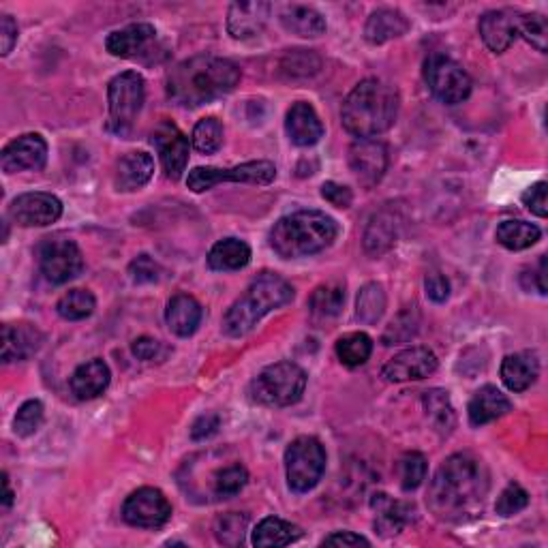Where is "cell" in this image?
I'll return each mask as SVG.
<instances>
[{
  "mask_svg": "<svg viewBox=\"0 0 548 548\" xmlns=\"http://www.w3.org/2000/svg\"><path fill=\"white\" fill-rule=\"evenodd\" d=\"M489 493V471L474 454H452L437 469L429 489V508L441 521L461 523L482 510Z\"/></svg>",
  "mask_w": 548,
  "mask_h": 548,
  "instance_id": "6da1fadb",
  "label": "cell"
},
{
  "mask_svg": "<svg viewBox=\"0 0 548 548\" xmlns=\"http://www.w3.org/2000/svg\"><path fill=\"white\" fill-rule=\"evenodd\" d=\"M238 82L240 69L232 60L195 56L167 73V95L178 105L197 108L232 93Z\"/></svg>",
  "mask_w": 548,
  "mask_h": 548,
  "instance_id": "7a4b0ae2",
  "label": "cell"
},
{
  "mask_svg": "<svg viewBox=\"0 0 548 548\" xmlns=\"http://www.w3.org/2000/svg\"><path fill=\"white\" fill-rule=\"evenodd\" d=\"M397 116V88L377 78L362 80L347 95L341 110L343 127L358 140H373V137L386 133L394 125Z\"/></svg>",
  "mask_w": 548,
  "mask_h": 548,
  "instance_id": "3957f363",
  "label": "cell"
},
{
  "mask_svg": "<svg viewBox=\"0 0 548 548\" xmlns=\"http://www.w3.org/2000/svg\"><path fill=\"white\" fill-rule=\"evenodd\" d=\"M339 234L337 221L319 210H298L274 223L270 247L283 260H298L328 249Z\"/></svg>",
  "mask_w": 548,
  "mask_h": 548,
  "instance_id": "277c9868",
  "label": "cell"
},
{
  "mask_svg": "<svg viewBox=\"0 0 548 548\" xmlns=\"http://www.w3.org/2000/svg\"><path fill=\"white\" fill-rule=\"evenodd\" d=\"M294 300V287L274 272H262L240 300L223 317V330L230 337H245L274 309Z\"/></svg>",
  "mask_w": 548,
  "mask_h": 548,
  "instance_id": "5b68a950",
  "label": "cell"
},
{
  "mask_svg": "<svg viewBox=\"0 0 548 548\" xmlns=\"http://www.w3.org/2000/svg\"><path fill=\"white\" fill-rule=\"evenodd\" d=\"M307 373L296 362H277L253 379L251 397L266 407H289L302 399Z\"/></svg>",
  "mask_w": 548,
  "mask_h": 548,
  "instance_id": "8992f818",
  "label": "cell"
},
{
  "mask_svg": "<svg viewBox=\"0 0 548 548\" xmlns=\"http://www.w3.org/2000/svg\"><path fill=\"white\" fill-rule=\"evenodd\" d=\"M287 484L294 493H309L326 471V450L315 437H298L285 450Z\"/></svg>",
  "mask_w": 548,
  "mask_h": 548,
  "instance_id": "52a82bcc",
  "label": "cell"
},
{
  "mask_svg": "<svg viewBox=\"0 0 548 548\" xmlns=\"http://www.w3.org/2000/svg\"><path fill=\"white\" fill-rule=\"evenodd\" d=\"M146 97L144 78L137 71H125L116 75L108 86V103H110V129L125 137L131 133L137 114L142 112Z\"/></svg>",
  "mask_w": 548,
  "mask_h": 548,
  "instance_id": "ba28073f",
  "label": "cell"
},
{
  "mask_svg": "<svg viewBox=\"0 0 548 548\" xmlns=\"http://www.w3.org/2000/svg\"><path fill=\"white\" fill-rule=\"evenodd\" d=\"M277 178V167L270 161H249L236 167H195L189 172L187 185L193 193H204L221 182H247V185H270Z\"/></svg>",
  "mask_w": 548,
  "mask_h": 548,
  "instance_id": "9c48e42d",
  "label": "cell"
},
{
  "mask_svg": "<svg viewBox=\"0 0 548 548\" xmlns=\"http://www.w3.org/2000/svg\"><path fill=\"white\" fill-rule=\"evenodd\" d=\"M424 80L435 99L446 105L463 103L471 93V78L452 58L435 54L424 65Z\"/></svg>",
  "mask_w": 548,
  "mask_h": 548,
  "instance_id": "30bf717a",
  "label": "cell"
},
{
  "mask_svg": "<svg viewBox=\"0 0 548 548\" xmlns=\"http://www.w3.org/2000/svg\"><path fill=\"white\" fill-rule=\"evenodd\" d=\"M39 266L43 277L50 283L63 285L73 281L84 270V255L73 240L56 238L41 245Z\"/></svg>",
  "mask_w": 548,
  "mask_h": 548,
  "instance_id": "8fae6325",
  "label": "cell"
},
{
  "mask_svg": "<svg viewBox=\"0 0 548 548\" xmlns=\"http://www.w3.org/2000/svg\"><path fill=\"white\" fill-rule=\"evenodd\" d=\"M123 519L133 527L157 529L172 519V506L159 489L144 486V489H137L127 497Z\"/></svg>",
  "mask_w": 548,
  "mask_h": 548,
  "instance_id": "7c38bea8",
  "label": "cell"
},
{
  "mask_svg": "<svg viewBox=\"0 0 548 548\" xmlns=\"http://www.w3.org/2000/svg\"><path fill=\"white\" fill-rule=\"evenodd\" d=\"M9 217L22 227H45L63 217V202L52 193H24L9 204Z\"/></svg>",
  "mask_w": 548,
  "mask_h": 548,
  "instance_id": "4fadbf2b",
  "label": "cell"
},
{
  "mask_svg": "<svg viewBox=\"0 0 548 548\" xmlns=\"http://www.w3.org/2000/svg\"><path fill=\"white\" fill-rule=\"evenodd\" d=\"M48 163V144L39 133L20 135L18 140L5 146L0 155V167L5 174L39 172Z\"/></svg>",
  "mask_w": 548,
  "mask_h": 548,
  "instance_id": "5bb4252c",
  "label": "cell"
},
{
  "mask_svg": "<svg viewBox=\"0 0 548 548\" xmlns=\"http://www.w3.org/2000/svg\"><path fill=\"white\" fill-rule=\"evenodd\" d=\"M152 144H155L159 159L167 178L178 180L187 170L189 163V140L172 120H163L159 127L152 131Z\"/></svg>",
  "mask_w": 548,
  "mask_h": 548,
  "instance_id": "9a60e30c",
  "label": "cell"
},
{
  "mask_svg": "<svg viewBox=\"0 0 548 548\" xmlns=\"http://www.w3.org/2000/svg\"><path fill=\"white\" fill-rule=\"evenodd\" d=\"M437 367H439L437 356L429 347H411L394 356L392 360H388L386 367L382 369V375L384 379L394 384L420 382V379L433 375Z\"/></svg>",
  "mask_w": 548,
  "mask_h": 548,
  "instance_id": "2e32d148",
  "label": "cell"
},
{
  "mask_svg": "<svg viewBox=\"0 0 548 548\" xmlns=\"http://www.w3.org/2000/svg\"><path fill=\"white\" fill-rule=\"evenodd\" d=\"M349 167L362 185L373 187L388 170V148L377 140H356L349 146Z\"/></svg>",
  "mask_w": 548,
  "mask_h": 548,
  "instance_id": "e0dca14e",
  "label": "cell"
},
{
  "mask_svg": "<svg viewBox=\"0 0 548 548\" xmlns=\"http://www.w3.org/2000/svg\"><path fill=\"white\" fill-rule=\"evenodd\" d=\"M270 3L253 0V3H234L227 13V30L234 39H253L264 33L270 18Z\"/></svg>",
  "mask_w": 548,
  "mask_h": 548,
  "instance_id": "ac0fdd59",
  "label": "cell"
},
{
  "mask_svg": "<svg viewBox=\"0 0 548 548\" xmlns=\"http://www.w3.org/2000/svg\"><path fill=\"white\" fill-rule=\"evenodd\" d=\"M478 30L486 48L495 54H504L519 33V18L510 11H486L480 18Z\"/></svg>",
  "mask_w": 548,
  "mask_h": 548,
  "instance_id": "d6986e66",
  "label": "cell"
},
{
  "mask_svg": "<svg viewBox=\"0 0 548 548\" xmlns=\"http://www.w3.org/2000/svg\"><path fill=\"white\" fill-rule=\"evenodd\" d=\"M285 131L289 135V140L300 148L315 146L324 137L322 120H319L313 105L304 101H298L289 108L287 120H285Z\"/></svg>",
  "mask_w": 548,
  "mask_h": 548,
  "instance_id": "ffe728a7",
  "label": "cell"
},
{
  "mask_svg": "<svg viewBox=\"0 0 548 548\" xmlns=\"http://www.w3.org/2000/svg\"><path fill=\"white\" fill-rule=\"evenodd\" d=\"M157 30L152 24L140 22L129 24L127 28L114 30V33L105 41V48L116 58H137L148 50V45L155 41Z\"/></svg>",
  "mask_w": 548,
  "mask_h": 548,
  "instance_id": "44dd1931",
  "label": "cell"
},
{
  "mask_svg": "<svg viewBox=\"0 0 548 548\" xmlns=\"http://www.w3.org/2000/svg\"><path fill=\"white\" fill-rule=\"evenodd\" d=\"M45 343L43 332L30 324H5L3 326V360L18 362L35 356Z\"/></svg>",
  "mask_w": 548,
  "mask_h": 548,
  "instance_id": "7402d4cb",
  "label": "cell"
},
{
  "mask_svg": "<svg viewBox=\"0 0 548 548\" xmlns=\"http://www.w3.org/2000/svg\"><path fill=\"white\" fill-rule=\"evenodd\" d=\"M202 304L197 302L193 296L187 294H178L170 302H167L165 309V322L170 326V330L176 334V337L187 339L202 324Z\"/></svg>",
  "mask_w": 548,
  "mask_h": 548,
  "instance_id": "603a6c76",
  "label": "cell"
},
{
  "mask_svg": "<svg viewBox=\"0 0 548 548\" xmlns=\"http://www.w3.org/2000/svg\"><path fill=\"white\" fill-rule=\"evenodd\" d=\"M371 506L373 510H377V519H375L377 534L384 538L401 534V531L414 521V508H411L409 504H403V501H394L388 495H375Z\"/></svg>",
  "mask_w": 548,
  "mask_h": 548,
  "instance_id": "cb8c5ba5",
  "label": "cell"
},
{
  "mask_svg": "<svg viewBox=\"0 0 548 548\" xmlns=\"http://www.w3.org/2000/svg\"><path fill=\"white\" fill-rule=\"evenodd\" d=\"M110 367L103 360L95 358L86 364H80L71 377V390L80 401L97 399L110 386Z\"/></svg>",
  "mask_w": 548,
  "mask_h": 548,
  "instance_id": "d4e9b609",
  "label": "cell"
},
{
  "mask_svg": "<svg viewBox=\"0 0 548 548\" xmlns=\"http://www.w3.org/2000/svg\"><path fill=\"white\" fill-rule=\"evenodd\" d=\"M155 174V161L144 150L129 152L116 165V189L118 191H137L142 189L146 182Z\"/></svg>",
  "mask_w": 548,
  "mask_h": 548,
  "instance_id": "484cf974",
  "label": "cell"
},
{
  "mask_svg": "<svg viewBox=\"0 0 548 548\" xmlns=\"http://www.w3.org/2000/svg\"><path fill=\"white\" fill-rule=\"evenodd\" d=\"M510 409H512V403L504 392L495 386H484L474 394V397H471L467 414H469L471 426H482L501 416H506Z\"/></svg>",
  "mask_w": 548,
  "mask_h": 548,
  "instance_id": "4316f807",
  "label": "cell"
},
{
  "mask_svg": "<svg viewBox=\"0 0 548 548\" xmlns=\"http://www.w3.org/2000/svg\"><path fill=\"white\" fill-rule=\"evenodd\" d=\"M540 375V362L536 354L519 352L510 354L501 362V382L512 392H523L536 384Z\"/></svg>",
  "mask_w": 548,
  "mask_h": 548,
  "instance_id": "83f0119b",
  "label": "cell"
},
{
  "mask_svg": "<svg viewBox=\"0 0 548 548\" xmlns=\"http://www.w3.org/2000/svg\"><path fill=\"white\" fill-rule=\"evenodd\" d=\"M409 30V20L399 9H377L371 13V18L367 20V26H364V37H367L369 43L373 45H382L392 39L403 37Z\"/></svg>",
  "mask_w": 548,
  "mask_h": 548,
  "instance_id": "f1b7e54d",
  "label": "cell"
},
{
  "mask_svg": "<svg viewBox=\"0 0 548 548\" xmlns=\"http://www.w3.org/2000/svg\"><path fill=\"white\" fill-rule=\"evenodd\" d=\"M281 24L287 33L304 37V39H315L326 33L324 15L315 11L313 7H304V5H287L281 11Z\"/></svg>",
  "mask_w": 548,
  "mask_h": 548,
  "instance_id": "f546056e",
  "label": "cell"
},
{
  "mask_svg": "<svg viewBox=\"0 0 548 548\" xmlns=\"http://www.w3.org/2000/svg\"><path fill=\"white\" fill-rule=\"evenodd\" d=\"M249 262H251V247L245 240H238V238H223L208 253V266L219 272L240 270Z\"/></svg>",
  "mask_w": 548,
  "mask_h": 548,
  "instance_id": "4dcf8cb0",
  "label": "cell"
},
{
  "mask_svg": "<svg viewBox=\"0 0 548 548\" xmlns=\"http://www.w3.org/2000/svg\"><path fill=\"white\" fill-rule=\"evenodd\" d=\"M397 242V223L390 212H377L364 230V251L373 257L388 253Z\"/></svg>",
  "mask_w": 548,
  "mask_h": 548,
  "instance_id": "1f68e13d",
  "label": "cell"
},
{
  "mask_svg": "<svg viewBox=\"0 0 548 548\" xmlns=\"http://www.w3.org/2000/svg\"><path fill=\"white\" fill-rule=\"evenodd\" d=\"M302 531L300 527L287 523L283 519H277V516H270V519H264L260 525L253 531V544L260 548H277V546H287L296 540H300Z\"/></svg>",
  "mask_w": 548,
  "mask_h": 548,
  "instance_id": "d6a6232c",
  "label": "cell"
},
{
  "mask_svg": "<svg viewBox=\"0 0 548 548\" xmlns=\"http://www.w3.org/2000/svg\"><path fill=\"white\" fill-rule=\"evenodd\" d=\"M426 418L431 420L439 435H450L456 426V414L446 390H429L422 397Z\"/></svg>",
  "mask_w": 548,
  "mask_h": 548,
  "instance_id": "836d02e7",
  "label": "cell"
},
{
  "mask_svg": "<svg viewBox=\"0 0 548 548\" xmlns=\"http://www.w3.org/2000/svg\"><path fill=\"white\" fill-rule=\"evenodd\" d=\"M497 242L508 251H523L534 247L540 240V227L527 221H504L497 227Z\"/></svg>",
  "mask_w": 548,
  "mask_h": 548,
  "instance_id": "e575fe53",
  "label": "cell"
},
{
  "mask_svg": "<svg viewBox=\"0 0 548 548\" xmlns=\"http://www.w3.org/2000/svg\"><path fill=\"white\" fill-rule=\"evenodd\" d=\"M337 356L349 369L362 367L373 354V339L364 332H349L337 341Z\"/></svg>",
  "mask_w": 548,
  "mask_h": 548,
  "instance_id": "d590c367",
  "label": "cell"
},
{
  "mask_svg": "<svg viewBox=\"0 0 548 548\" xmlns=\"http://www.w3.org/2000/svg\"><path fill=\"white\" fill-rule=\"evenodd\" d=\"M386 292L379 283H367L358 294L356 300V317L362 324H377L382 315L386 313Z\"/></svg>",
  "mask_w": 548,
  "mask_h": 548,
  "instance_id": "8d00e7d4",
  "label": "cell"
},
{
  "mask_svg": "<svg viewBox=\"0 0 548 548\" xmlns=\"http://www.w3.org/2000/svg\"><path fill=\"white\" fill-rule=\"evenodd\" d=\"M345 304V285L341 283H326L319 285L311 300L309 309L317 317H337Z\"/></svg>",
  "mask_w": 548,
  "mask_h": 548,
  "instance_id": "74e56055",
  "label": "cell"
},
{
  "mask_svg": "<svg viewBox=\"0 0 548 548\" xmlns=\"http://www.w3.org/2000/svg\"><path fill=\"white\" fill-rule=\"evenodd\" d=\"M95 309L97 300L88 289H71V292H67L56 304L58 315L63 319H69V322H80V319L93 315Z\"/></svg>",
  "mask_w": 548,
  "mask_h": 548,
  "instance_id": "f35d334b",
  "label": "cell"
},
{
  "mask_svg": "<svg viewBox=\"0 0 548 548\" xmlns=\"http://www.w3.org/2000/svg\"><path fill=\"white\" fill-rule=\"evenodd\" d=\"M247 482H249V471L245 469V465L240 463L225 465L217 471L215 480H212V493L221 499H230L245 489Z\"/></svg>",
  "mask_w": 548,
  "mask_h": 548,
  "instance_id": "ab89813d",
  "label": "cell"
},
{
  "mask_svg": "<svg viewBox=\"0 0 548 548\" xmlns=\"http://www.w3.org/2000/svg\"><path fill=\"white\" fill-rule=\"evenodd\" d=\"M420 326V315L416 307H407L405 311H401L397 317L392 319L390 326L384 332V345H399V343H407L409 339L416 337Z\"/></svg>",
  "mask_w": 548,
  "mask_h": 548,
  "instance_id": "60d3db41",
  "label": "cell"
},
{
  "mask_svg": "<svg viewBox=\"0 0 548 548\" xmlns=\"http://www.w3.org/2000/svg\"><path fill=\"white\" fill-rule=\"evenodd\" d=\"M223 144V125L217 118H202L193 129V146L202 155H212Z\"/></svg>",
  "mask_w": 548,
  "mask_h": 548,
  "instance_id": "b9f144b4",
  "label": "cell"
},
{
  "mask_svg": "<svg viewBox=\"0 0 548 548\" xmlns=\"http://www.w3.org/2000/svg\"><path fill=\"white\" fill-rule=\"evenodd\" d=\"M426 469H429V465H426L424 454L407 452L401 459V465H399L403 491H416L426 478Z\"/></svg>",
  "mask_w": 548,
  "mask_h": 548,
  "instance_id": "7bdbcfd3",
  "label": "cell"
},
{
  "mask_svg": "<svg viewBox=\"0 0 548 548\" xmlns=\"http://www.w3.org/2000/svg\"><path fill=\"white\" fill-rule=\"evenodd\" d=\"M43 424V403L41 401H26L13 420V431L20 437L35 435Z\"/></svg>",
  "mask_w": 548,
  "mask_h": 548,
  "instance_id": "ee69618b",
  "label": "cell"
},
{
  "mask_svg": "<svg viewBox=\"0 0 548 548\" xmlns=\"http://www.w3.org/2000/svg\"><path fill=\"white\" fill-rule=\"evenodd\" d=\"M519 33L534 45L538 52H546L548 45V24L540 13H527L519 18Z\"/></svg>",
  "mask_w": 548,
  "mask_h": 548,
  "instance_id": "f6af8a7d",
  "label": "cell"
},
{
  "mask_svg": "<svg viewBox=\"0 0 548 548\" xmlns=\"http://www.w3.org/2000/svg\"><path fill=\"white\" fill-rule=\"evenodd\" d=\"M247 516L230 512L217 521V540L225 546H238L247 534Z\"/></svg>",
  "mask_w": 548,
  "mask_h": 548,
  "instance_id": "bcb514c9",
  "label": "cell"
},
{
  "mask_svg": "<svg viewBox=\"0 0 548 548\" xmlns=\"http://www.w3.org/2000/svg\"><path fill=\"white\" fill-rule=\"evenodd\" d=\"M527 506H529L527 491L523 489V486L512 482L508 489L501 491L497 504H495V510L499 516H514V514L523 512Z\"/></svg>",
  "mask_w": 548,
  "mask_h": 548,
  "instance_id": "7dc6e473",
  "label": "cell"
},
{
  "mask_svg": "<svg viewBox=\"0 0 548 548\" xmlns=\"http://www.w3.org/2000/svg\"><path fill=\"white\" fill-rule=\"evenodd\" d=\"M283 67L292 75H313L319 69V58L311 50H296L285 58Z\"/></svg>",
  "mask_w": 548,
  "mask_h": 548,
  "instance_id": "c3c4849f",
  "label": "cell"
},
{
  "mask_svg": "<svg viewBox=\"0 0 548 548\" xmlns=\"http://www.w3.org/2000/svg\"><path fill=\"white\" fill-rule=\"evenodd\" d=\"M129 274L133 283H155L161 279V268L155 260H152V257L140 255L131 262Z\"/></svg>",
  "mask_w": 548,
  "mask_h": 548,
  "instance_id": "681fc988",
  "label": "cell"
},
{
  "mask_svg": "<svg viewBox=\"0 0 548 548\" xmlns=\"http://www.w3.org/2000/svg\"><path fill=\"white\" fill-rule=\"evenodd\" d=\"M131 352L137 360H144V362H155V360H161L165 358L167 349L163 347L161 341L157 339H150V337H140L135 339L133 345H131Z\"/></svg>",
  "mask_w": 548,
  "mask_h": 548,
  "instance_id": "f907efd6",
  "label": "cell"
},
{
  "mask_svg": "<svg viewBox=\"0 0 548 548\" xmlns=\"http://www.w3.org/2000/svg\"><path fill=\"white\" fill-rule=\"evenodd\" d=\"M546 189L548 185L544 180L536 182V185H531L525 193H523V204L534 212L536 217L544 219L548 215V206H546Z\"/></svg>",
  "mask_w": 548,
  "mask_h": 548,
  "instance_id": "816d5d0a",
  "label": "cell"
},
{
  "mask_svg": "<svg viewBox=\"0 0 548 548\" xmlns=\"http://www.w3.org/2000/svg\"><path fill=\"white\" fill-rule=\"evenodd\" d=\"M322 197L332 204V206H337V208H349L354 202V193L352 189H347L343 185H339V182H324V187H322Z\"/></svg>",
  "mask_w": 548,
  "mask_h": 548,
  "instance_id": "f5cc1de1",
  "label": "cell"
},
{
  "mask_svg": "<svg viewBox=\"0 0 548 548\" xmlns=\"http://www.w3.org/2000/svg\"><path fill=\"white\" fill-rule=\"evenodd\" d=\"M424 289H426V296H429V300H433L437 304L446 302L450 296V283L444 274H439V272H433V274H429V277H426Z\"/></svg>",
  "mask_w": 548,
  "mask_h": 548,
  "instance_id": "db71d44e",
  "label": "cell"
},
{
  "mask_svg": "<svg viewBox=\"0 0 548 548\" xmlns=\"http://www.w3.org/2000/svg\"><path fill=\"white\" fill-rule=\"evenodd\" d=\"M15 43H18V24H15L11 15L5 13L0 18V54L7 56Z\"/></svg>",
  "mask_w": 548,
  "mask_h": 548,
  "instance_id": "11a10c76",
  "label": "cell"
},
{
  "mask_svg": "<svg viewBox=\"0 0 548 548\" xmlns=\"http://www.w3.org/2000/svg\"><path fill=\"white\" fill-rule=\"evenodd\" d=\"M219 424H221V420H219L217 414H204V416H200L193 422L191 437L195 441H204V439L212 437L219 431Z\"/></svg>",
  "mask_w": 548,
  "mask_h": 548,
  "instance_id": "9f6ffc18",
  "label": "cell"
},
{
  "mask_svg": "<svg viewBox=\"0 0 548 548\" xmlns=\"http://www.w3.org/2000/svg\"><path fill=\"white\" fill-rule=\"evenodd\" d=\"M324 546H343V548H356V546H371V542L367 538H362L358 534H352V531H337V534L328 536L324 542Z\"/></svg>",
  "mask_w": 548,
  "mask_h": 548,
  "instance_id": "6f0895ef",
  "label": "cell"
},
{
  "mask_svg": "<svg viewBox=\"0 0 548 548\" xmlns=\"http://www.w3.org/2000/svg\"><path fill=\"white\" fill-rule=\"evenodd\" d=\"M11 504H13V491L9 486V476L3 474V506L11 508Z\"/></svg>",
  "mask_w": 548,
  "mask_h": 548,
  "instance_id": "680465c9",
  "label": "cell"
}]
</instances>
